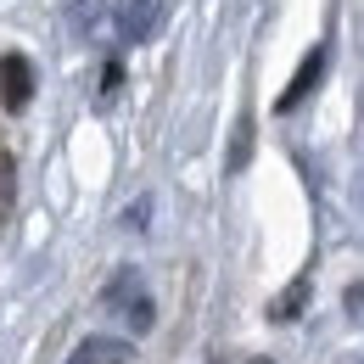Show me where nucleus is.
Wrapping results in <instances>:
<instances>
[{
  "label": "nucleus",
  "instance_id": "obj_1",
  "mask_svg": "<svg viewBox=\"0 0 364 364\" xmlns=\"http://www.w3.org/2000/svg\"><path fill=\"white\" fill-rule=\"evenodd\" d=\"M28 95H34V68H28V56H0V101L11 107V112H23L28 107Z\"/></svg>",
  "mask_w": 364,
  "mask_h": 364
},
{
  "label": "nucleus",
  "instance_id": "obj_2",
  "mask_svg": "<svg viewBox=\"0 0 364 364\" xmlns=\"http://www.w3.org/2000/svg\"><path fill=\"white\" fill-rule=\"evenodd\" d=\"M319 68H325V50H314V56H309V62H303V73H297V79H291V85H286V95H280V112H286V107H297V101H303V95L314 90Z\"/></svg>",
  "mask_w": 364,
  "mask_h": 364
},
{
  "label": "nucleus",
  "instance_id": "obj_3",
  "mask_svg": "<svg viewBox=\"0 0 364 364\" xmlns=\"http://www.w3.org/2000/svg\"><path fill=\"white\" fill-rule=\"evenodd\" d=\"M124 359V348H118V342H101V336H95L90 348H85V353H79V359L73 364H118Z\"/></svg>",
  "mask_w": 364,
  "mask_h": 364
}]
</instances>
